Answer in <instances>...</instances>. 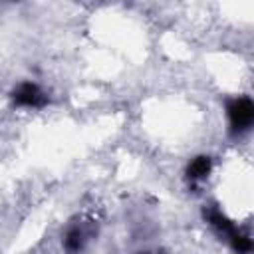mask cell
I'll use <instances>...</instances> for the list:
<instances>
[{"mask_svg":"<svg viewBox=\"0 0 254 254\" xmlns=\"http://www.w3.org/2000/svg\"><path fill=\"white\" fill-rule=\"evenodd\" d=\"M232 133H244L254 125V101L248 97L232 99L226 107Z\"/></svg>","mask_w":254,"mask_h":254,"instance_id":"cell-1","label":"cell"},{"mask_svg":"<svg viewBox=\"0 0 254 254\" xmlns=\"http://www.w3.org/2000/svg\"><path fill=\"white\" fill-rule=\"evenodd\" d=\"M14 101L24 107H42L46 103V95L36 83H22L14 91Z\"/></svg>","mask_w":254,"mask_h":254,"instance_id":"cell-2","label":"cell"},{"mask_svg":"<svg viewBox=\"0 0 254 254\" xmlns=\"http://www.w3.org/2000/svg\"><path fill=\"white\" fill-rule=\"evenodd\" d=\"M208 171H210V159H208V157H196V159H192V163L189 165L187 175H189V179L198 181V179L206 177Z\"/></svg>","mask_w":254,"mask_h":254,"instance_id":"cell-3","label":"cell"},{"mask_svg":"<svg viewBox=\"0 0 254 254\" xmlns=\"http://www.w3.org/2000/svg\"><path fill=\"white\" fill-rule=\"evenodd\" d=\"M64 244H65V250L67 252H77L79 248H81V244H83V232L79 230V228H71L67 234H65V240H64Z\"/></svg>","mask_w":254,"mask_h":254,"instance_id":"cell-4","label":"cell"}]
</instances>
